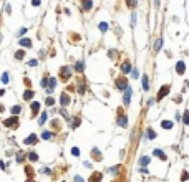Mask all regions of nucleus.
<instances>
[{
    "instance_id": "nucleus-1",
    "label": "nucleus",
    "mask_w": 189,
    "mask_h": 182,
    "mask_svg": "<svg viewBox=\"0 0 189 182\" xmlns=\"http://www.w3.org/2000/svg\"><path fill=\"white\" fill-rule=\"evenodd\" d=\"M71 73H73L71 66H61V68H60V74L63 76V78H65V80L71 78Z\"/></svg>"
},
{
    "instance_id": "nucleus-2",
    "label": "nucleus",
    "mask_w": 189,
    "mask_h": 182,
    "mask_svg": "<svg viewBox=\"0 0 189 182\" xmlns=\"http://www.w3.org/2000/svg\"><path fill=\"white\" fill-rule=\"evenodd\" d=\"M116 88H118L120 91H124V89L128 88V80H126V78H118V80H116Z\"/></svg>"
},
{
    "instance_id": "nucleus-3",
    "label": "nucleus",
    "mask_w": 189,
    "mask_h": 182,
    "mask_svg": "<svg viewBox=\"0 0 189 182\" xmlns=\"http://www.w3.org/2000/svg\"><path fill=\"white\" fill-rule=\"evenodd\" d=\"M169 89H171V86L169 85H164V86L158 91V99H162V98H166L168 96V93H169Z\"/></svg>"
},
{
    "instance_id": "nucleus-4",
    "label": "nucleus",
    "mask_w": 189,
    "mask_h": 182,
    "mask_svg": "<svg viewBox=\"0 0 189 182\" xmlns=\"http://www.w3.org/2000/svg\"><path fill=\"white\" fill-rule=\"evenodd\" d=\"M131 95H133V89H131V88L128 86L126 89H124V96H123V103H124L126 106H128L129 101H131Z\"/></svg>"
},
{
    "instance_id": "nucleus-5",
    "label": "nucleus",
    "mask_w": 189,
    "mask_h": 182,
    "mask_svg": "<svg viewBox=\"0 0 189 182\" xmlns=\"http://www.w3.org/2000/svg\"><path fill=\"white\" fill-rule=\"evenodd\" d=\"M176 73L177 74H184L186 73V65H184V61L179 60L177 63H176Z\"/></svg>"
},
{
    "instance_id": "nucleus-6",
    "label": "nucleus",
    "mask_w": 189,
    "mask_h": 182,
    "mask_svg": "<svg viewBox=\"0 0 189 182\" xmlns=\"http://www.w3.org/2000/svg\"><path fill=\"white\" fill-rule=\"evenodd\" d=\"M131 70H133L131 63H129L128 60H124V61H123V65H121V71H123L124 74H129V73H131Z\"/></svg>"
},
{
    "instance_id": "nucleus-7",
    "label": "nucleus",
    "mask_w": 189,
    "mask_h": 182,
    "mask_svg": "<svg viewBox=\"0 0 189 182\" xmlns=\"http://www.w3.org/2000/svg\"><path fill=\"white\" fill-rule=\"evenodd\" d=\"M55 86H56V78H48V88H47L48 95H52V93H53Z\"/></svg>"
},
{
    "instance_id": "nucleus-8",
    "label": "nucleus",
    "mask_w": 189,
    "mask_h": 182,
    "mask_svg": "<svg viewBox=\"0 0 189 182\" xmlns=\"http://www.w3.org/2000/svg\"><path fill=\"white\" fill-rule=\"evenodd\" d=\"M18 45H20L22 48H32V40L30 38H20V41H18Z\"/></svg>"
},
{
    "instance_id": "nucleus-9",
    "label": "nucleus",
    "mask_w": 189,
    "mask_h": 182,
    "mask_svg": "<svg viewBox=\"0 0 189 182\" xmlns=\"http://www.w3.org/2000/svg\"><path fill=\"white\" fill-rule=\"evenodd\" d=\"M81 8H83L85 12H90V10L93 8V0H83V5H81Z\"/></svg>"
},
{
    "instance_id": "nucleus-10",
    "label": "nucleus",
    "mask_w": 189,
    "mask_h": 182,
    "mask_svg": "<svg viewBox=\"0 0 189 182\" xmlns=\"http://www.w3.org/2000/svg\"><path fill=\"white\" fill-rule=\"evenodd\" d=\"M141 85H143V89H144V91H148V89H149V78H148V74H143V76H141Z\"/></svg>"
},
{
    "instance_id": "nucleus-11",
    "label": "nucleus",
    "mask_w": 189,
    "mask_h": 182,
    "mask_svg": "<svg viewBox=\"0 0 189 182\" xmlns=\"http://www.w3.org/2000/svg\"><path fill=\"white\" fill-rule=\"evenodd\" d=\"M60 103H61V106H63V108H67L68 104H70V98H68L67 93H61V96H60Z\"/></svg>"
},
{
    "instance_id": "nucleus-12",
    "label": "nucleus",
    "mask_w": 189,
    "mask_h": 182,
    "mask_svg": "<svg viewBox=\"0 0 189 182\" xmlns=\"http://www.w3.org/2000/svg\"><path fill=\"white\" fill-rule=\"evenodd\" d=\"M75 71H78V73H83V71H85V61H83V60L76 61V65H75Z\"/></svg>"
},
{
    "instance_id": "nucleus-13",
    "label": "nucleus",
    "mask_w": 189,
    "mask_h": 182,
    "mask_svg": "<svg viewBox=\"0 0 189 182\" xmlns=\"http://www.w3.org/2000/svg\"><path fill=\"white\" fill-rule=\"evenodd\" d=\"M18 119H17V116H15V118H8L7 121H5V126H7V128H12V126H17V124H18Z\"/></svg>"
},
{
    "instance_id": "nucleus-14",
    "label": "nucleus",
    "mask_w": 189,
    "mask_h": 182,
    "mask_svg": "<svg viewBox=\"0 0 189 182\" xmlns=\"http://www.w3.org/2000/svg\"><path fill=\"white\" fill-rule=\"evenodd\" d=\"M162 47H164V40H162V38H158V40H156V43H154V51L158 53V51H159Z\"/></svg>"
},
{
    "instance_id": "nucleus-15",
    "label": "nucleus",
    "mask_w": 189,
    "mask_h": 182,
    "mask_svg": "<svg viewBox=\"0 0 189 182\" xmlns=\"http://www.w3.org/2000/svg\"><path fill=\"white\" fill-rule=\"evenodd\" d=\"M118 124H120L121 128H126V126H128V118H126V116H120V118H118Z\"/></svg>"
},
{
    "instance_id": "nucleus-16",
    "label": "nucleus",
    "mask_w": 189,
    "mask_h": 182,
    "mask_svg": "<svg viewBox=\"0 0 189 182\" xmlns=\"http://www.w3.org/2000/svg\"><path fill=\"white\" fill-rule=\"evenodd\" d=\"M98 28H100V32H101V33H106V32L109 30V25L106 23V22H101V23L98 25Z\"/></svg>"
},
{
    "instance_id": "nucleus-17",
    "label": "nucleus",
    "mask_w": 189,
    "mask_h": 182,
    "mask_svg": "<svg viewBox=\"0 0 189 182\" xmlns=\"http://www.w3.org/2000/svg\"><path fill=\"white\" fill-rule=\"evenodd\" d=\"M149 162H151V157H149V156H143L141 159H139V164H141L143 167H144V166H148Z\"/></svg>"
},
{
    "instance_id": "nucleus-18",
    "label": "nucleus",
    "mask_w": 189,
    "mask_h": 182,
    "mask_svg": "<svg viewBox=\"0 0 189 182\" xmlns=\"http://www.w3.org/2000/svg\"><path fill=\"white\" fill-rule=\"evenodd\" d=\"M33 91H32V89H27V91H25V93H23V99H25V101H28V99H32V98H33Z\"/></svg>"
},
{
    "instance_id": "nucleus-19",
    "label": "nucleus",
    "mask_w": 189,
    "mask_h": 182,
    "mask_svg": "<svg viewBox=\"0 0 189 182\" xmlns=\"http://www.w3.org/2000/svg\"><path fill=\"white\" fill-rule=\"evenodd\" d=\"M154 156H156V157H161L162 161H166V154L162 152L161 149H154Z\"/></svg>"
},
{
    "instance_id": "nucleus-20",
    "label": "nucleus",
    "mask_w": 189,
    "mask_h": 182,
    "mask_svg": "<svg viewBox=\"0 0 189 182\" xmlns=\"http://www.w3.org/2000/svg\"><path fill=\"white\" fill-rule=\"evenodd\" d=\"M126 5H128L129 8H133V10H135V8L138 7V0H126Z\"/></svg>"
},
{
    "instance_id": "nucleus-21",
    "label": "nucleus",
    "mask_w": 189,
    "mask_h": 182,
    "mask_svg": "<svg viewBox=\"0 0 189 182\" xmlns=\"http://www.w3.org/2000/svg\"><path fill=\"white\" fill-rule=\"evenodd\" d=\"M20 111H22V108H20V106H18V104H15L14 108H10V113H12V114H14V116H17V114H18V113H20Z\"/></svg>"
},
{
    "instance_id": "nucleus-22",
    "label": "nucleus",
    "mask_w": 189,
    "mask_h": 182,
    "mask_svg": "<svg viewBox=\"0 0 189 182\" xmlns=\"http://www.w3.org/2000/svg\"><path fill=\"white\" fill-rule=\"evenodd\" d=\"M23 56H25V51H23V50H17V51H15V58H17V60H23Z\"/></svg>"
},
{
    "instance_id": "nucleus-23",
    "label": "nucleus",
    "mask_w": 189,
    "mask_h": 182,
    "mask_svg": "<svg viewBox=\"0 0 189 182\" xmlns=\"http://www.w3.org/2000/svg\"><path fill=\"white\" fill-rule=\"evenodd\" d=\"M136 22H138V14H136V12H133V14H131V27H133V28H135Z\"/></svg>"
},
{
    "instance_id": "nucleus-24",
    "label": "nucleus",
    "mask_w": 189,
    "mask_h": 182,
    "mask_svg": "<svg viewBox=\"0 0 189 182\" xmlns=\"http://www.w3.org/2000/svg\"><path fill=\"white\" fill-rule=\"evenodd\" d=\"M35 142H37V137H35L33 134H32V136H28L27 139H25V144H35Z\"/></svg>"
},
{
    "instance_id": "nucleus-25",
    "label": "nucleus",
    "mask_w": 189,
    "mask_h": 182,
    "mask_svg": "<svg viewBox=\"0 0 189 182\" xmlns=\"http://www.w3.org/2000/svg\"><path fill=\"white\" fill-rule=\"evenodd\" d=\"M45 122H47V113H41V116L40 118H38V124H45Z\"/></svg>"
},
{
    "instance_id": "nucleus-26",
    "label": "nucleus",
    "mask_w": 189,
    "mask_h": 182,
    "mask_svg": "<svg viewBox=\"0 0 189 182\" xmlns=\"http://www.w3.org/2000/svg\"><path fill=\"white\" fill-rule=\"evenodd\" d=\"M161 126H162L164 129H171V128H173V121H162Z\"/></svg>"
},
{
    "instance_id": "nucleus-27",
    "label": "nucleus",
    "mask_w": 189,
    "mask_h": 182,
    "mask_svg": "<svg viewBox=\"0 0 189 182\" xmlns=\"http://www.w3.org/2000/svg\"><path fill=\"white\" fill-rule=\"evenodd\" d=\"M8 78H10V76H8V73H7V71H3V73H2V83H3V85H7V83H8Z\"/></svg>"
},
{
    "instance_id": "nucleus-28",
    "label": "nucleus",
    "mask_w": 189,
    "mask_h": 182,
    "mask_svg": "<svg viewBox=\"0 0 189 182\" xmlns=\"http://www.w3.org/2000/svg\"><path fill=\"white\" fill-rule=\"evenodd\" d=\"M38 109H40V103L33 101L32 103V111H33V113H38Z\"/></svg>"
},
{
    "instance_id": "nucleus-29",
    "label": "nucleus",
    "mask_w": 189,
    "mask_h": 182,
    "mask_svg": "<svg viewBox=\"0 0 189 182\" xmlns=\"http://www.w3.org/2000/svg\"><path fill=\"white\" fill-rule=\"evenodd\" d=\"M45 104H47V106H55V99L52 96H48L47 99H45Z\"/></svg>"
},
{
    "instance_id": "nucleus-30",
    "label": "nucleus",
    "mask_w": 189,
    "mask_h": 182,
    "mask_svg": "<svg viewBox=\"0 0 189 182\" xmlns=\"http://www.w3.org/2000/svg\"><path fill=\"white\" fill-rule=\"evenodd\" d=\"M182 122H184V124H189V111H186V113L182 114Z\"/></svg>"
},
{
    "instance_id": "nucleus-31",
    "label": "nucleus",
    "mask_w": 189,
    "mask_h": 182,
    "mask_svg": "<svg viewBox=\"0 0 189 182\" xmlns=\"http://www.w3.org/2000/svg\"><path fill=\"white\" fill-rule=\"evenodd\" d=\"M146 134H148V139H154V137H156V133L153 131V129H148V133H146Z\"/></svg>"
},
{
    "instance_id": "nucleus-32",
    "label": "nucleus",
    "mask_w": 189,
    "mask_h": 182,
    "mask_svg": "<svg viewBox=\"0 0 189 182\" xmlns=\"http://www.w3.org/2000/svg\"><path fill=\"white\" fill-rule=\"evenodd\" d=\"M129 74H131V76H133L135 80H136V78H139V71H138L136 68H135V70H131V73H129Z\"/></svg>"
},
{
    "instance_id": "nucleus-33",
    "label": "nucleus",
    "mask_w": 189,
    "mask_h": 182,
    "mask_svg": "<svg viewBox=\"0 0 189 182\" xmlns=\"http://www.w3.org/2000/svg\"><path fill=\"white\" fill-rule=\"evenodd\" d=\"M28 159H30V161H37V159H38L37 152H30V154H28Z\"/></svg>"
},
{
    "instance_id": "nucleus-34",
    "label": "nucleus",
    "mask_w": 189,
    "mask_h": 182,
    "mask_svg": "<svg viewBox=\"0 0 189 182\" xmlns=\"http://www.w3.org/2000/svg\"><path fill=\"white\" fill-rule=\"evenodd\" d=\"M78 93H80V95L85 93V85H83V83H78Z\"/></svg>"
},
{
    "instance_id": "nucleus-35",
    "label": "nucleus",
    "mask_w": 189,
    "mask_h": 182,
    "mask_svg": "<svg viewBox=\"0 0 189 182\" xmlns=\"http://www.w3.org/2000/svg\"><path fill=\"white\" fill-rule=\"evenodd\" d=\"M41 137H43V139H50V137H52V133H50V131H45V133H41Z\"/></svg>"
},
{
    "instance_id": "nucleus-36",
    "label": "nucleus",
    "mask_w": 189,
    "mask_h": 182,
    "mask_svg": "<svg viewBox=\"0 0 189 182\" xmlns=\"http://www.w3.org/2000/svg\"><path fill=\"white\" fill-rule=\"evenodd\" d=\"M27 30H28V28H25V27H22V28H20V30H18V37H23V35L27 33Z\"/></svg>"
},
{
    "instance_id": "nucleus-37",
    "label": "nucleus",
    "mask_w": 189,
    "mask_h": 182,
    "mask_svg": "<svg viewBox=\"0 0 189 182\" xmlns=\"http://www.w3.org/2000/svg\"><path fill=\"white\" fill-rule=\"evenodd\" d=\"M40 85H41V88H48V78H43Z\"/></svg>"
},
{
    "instance_id": "nucleus-38",
    "label": "nucleus",
    "mask_w": 189,
    "mask_h": 182,
    "mask_svg": "<svg viewBox=\"0 0 189 182\" xmlns=\"http://www.w3.org/2000/svg\"><path fill=\"white\" fill-rule=\"evenodd\" d=\"M71 154H73V156H80V149L73 147V149H71Z\"/></svg>"
},
{
    "instance_id": "nucleus-39",
    "label": "nucleus",
    "mask_w": 189,
    "mask_h": 182,
    "mask_svg": "<svg viewBox=\"0 0 189 182\" xmlns=\"http://www.w3.org/2000/svg\"><path fill=\"white\" fill-rule=\"evenodd\" d=\"M28 65H30V66H37V65H38V60H30Z\"/></svg>"
},
{
    "instance_id": "nucleus-40",
    "label": "nucleus",
    "mask_w": 189,
    "mask_h": 182,
    "mask_svg": "<svg viewBox=\"0 0 189 182\" xmlns=\"http://www.w3.org/2000/svg\"><path fill=\"white\" fill-rule=\"evenodd\" d=\"M40 0H32V5H33V7H40Z\"/></svg>"
},
{
    "instance_id": "nucleus-41",
    "label": "nucleus",
    "mask_w": 189,
    "mask_h": 182,
    "mask_svg": "<svg viewBox=\"0 0 189 182\" xmlns=\"http://www.w3.org/2000/svg\"><path fill=\"white\" fill-rule=\"evenodd\" d=\"M115 55H116L115 50H109V58H115Z\"/></svg>"
},
{
    "instance_id": "nucleus-42",
    "label": "nucleus",
    "mask_w": 189,
    "mask_h": 182,
    "mask_svg": "<svg viewBox=\"0 0 189 182\" xmlns=\"http://www.w3.org/2000/svg\"><path fill=\"white\" fill-rule=\"evenodd\" d=\"M73 128H76V126H78V124H80V119H78V118H76V119H73Z\"/></svg>"
},
{
    "instance_id": "nucleus-43",
    "label": "nucleus",
    "mask_w": 189,
    "mask_h": 182,
    "mask_svg": "<svg viewBox=\"0 0 189 182\" xmlns=\"http://www.w3.org/2000/svg\"><path fill=\"white\" fill-rule=\"evenodd\" d=\"M91 154H93V156H100V151H98V149H93V151H91Z\"/></svg>"
},
{
    "instance_id": "nucleus-44",
    "label": "nucleus",
    "mask_w": 189,
    "mask_h": 182,
    "mask_svg": "<svg viewBox=\"0 0 189 182\" xmlns=\"http://www.w3.org/2000/svg\"><path fill=\"white\" fill-rule=\"evenodd\" d=\"M5 12H7V14H10V12H12V8H10V5H8V3L5 5Z\"/></svg>"
},
{
    "instance_id": "nucleus-45",
    "label": "nucleus",
    "mask_w": 189,
    "mask_h": 182,
    "mask_svg": "<svg viewBox=\"0 0 189 182\" xmlns=\"http://www.w3.org/2000/svg\"><path fill=\"white\" fill-rule=\"evenodd\" d=\"M38 56H40V58H45V51H43V50H40V51H38Z\"/></svg>"
},
{
    "instance_id": "nucleus-46",
    "label": "nucleus",
    "mask_w": 189,
    "mask_h": 182,
    "mask_svg": "<svg viewBox=\"0 0 189 182\" xmlns=\"http://www.w3.org/2000/svg\"><path fill=\"white\" fill-rule=\"evenodd\" d=\"M75 182H85V181H83V179H81L80 175H76V177H75Z\"/></svg>"
},
{
    "instance_id": "nucleus-47",
    "label": "nucleus",
    "mask_w": 189,
    "mask_h": 182,
    "mask_svg": "<svg viewBox=\"0 0 189 182\" xmlns=\"http://www.w3.org/2000/svg\"><path fill=\"white\" fill-rule=\"evenodd\" d=\"M159 3H161V0H154V5H156V7H159Z\"/></svg>"
},
{
    "instance_id": "nucleus-48",
    "label": "nucleus",
    "mask_w": 189,
    "mask_h": 182,
    "mask_svg": "<svg viewBox=\"0 0 189 182\" xmlns=\"http://www.w3.org/2000/svg\"><path fill=\"white\" fill-rule=\"evenodd\" d=\"M3 95H5V89H0V98H2Z\"/></svg>"
},
{
    "instance_id": "nucleus-49",
    "label": "nucleus",
    "mask_w": 189,
    "mask_h": 182,
    "mask_svg": "<svg viewBox=\"0 0 189 182\" xmlns=\"http://www.w3.org/2000/svg\"><path fill=\"white\" fill-rule=\"evenodd\" d=\"M0 41H2V35H0Z\"/></svg>"
}]
</instances>
